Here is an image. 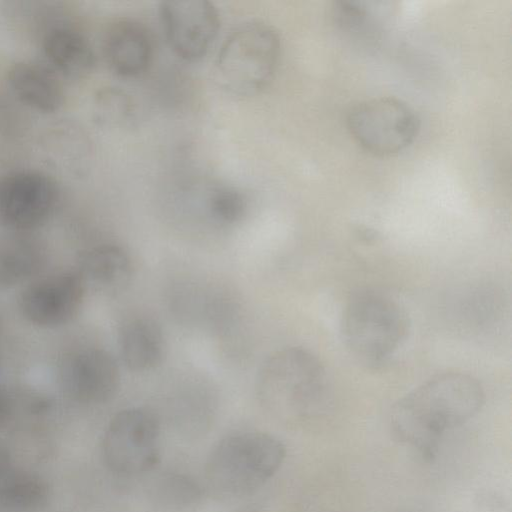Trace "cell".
<instances>
[{"mask_svg":"<svg viewBox=\"0 0 512 512\" xmlns=\"http://www.w3.org/2000/svg\"><path fill=\"white\" fill-rule=\"evenodd\" d=\"M103 54L110 70L124 78L144 73L151 63L153 46L147 29L137 21L120 19L104 36Z\"/></svg>","mask_w":512,"mask_h":512,"instance_id":"obj_12","label":"cell"},{"mask_svg":"<svg viewBox=\"0 0 512 512\" xmlns=\"http://www.w3.org/2000/svg\"><path fill=\"white\" fill-rule=\"evenodd\" d=\"M255 388L261 406L280 418H302L320 405L326 388L325 370L301 347L274 351L261 364Z\"/></svg>","mask_w":512,"mask_h":512,"instance_id":"obj_3","label":"cell"},{"mask_svg":"<svg viewBox=\"0 0 512 512\" xmlns=\"http://www.w3.org/2000/svg\"><path fill=\"white\" fill-rule=\"evenodd\" d=\"M84 294L79 274L62 273L34 282L21 296L25 318L42 327H55L69 321L78 311Z\"/></svg>","mask_w":512,"mask_h":512,"instance_id":"obj_11","label":"cell"},{"mask_svg":"<svg viewBox=\"0 0 512 512\" xmlns=\"http://www.w3.org/2000/svg\"><path fill=\"white\" fill-rule=\"evenodd\" d=\"M104 463L114 473L136 475L152 470L160 459V425L147 409L131 407L115 414L102 438Z\"/></svg>","mask_w":512,"mask_h":512,"instance_id":"obj_6","label":"cell"},{"mask_svg":"<svg viewBox=\"0 0 512 512\" xmlns=\"http://www.w3.org/2000/svg\"><path fill=\"white\" fill-rule=\"evenodd\" d=\"M159 16L170 48L187 62H196L207 54L220 28L218 12L206 0L163 1Z\"/></svg>","mask_w":512,"mask_h":512,"instance_id":"obj_8","label":"cell"},{"mask_svg":"<svg viewBox=\"0 0 512 512\" xmlns=\"http://www.w3.org/2000/svg\"><path fill=\"white\" fill-rule=\"evenodd\" d=\"M408 317L386 294L372 290L352 295L341 319V335L350 353L366 364H381L406 339Z\"/></svg>","mask_w":512,"mask_h":512,"instance_id":"obj_5","label":"cell"},{"mask_svg":"<svg viewBox=\"0 0 512 512\" xmlns=\"http://www.w3.org/2000/svg\"><path fill=\"white\" fill-rule=\"evenodd\" d=\"M483 402L482 386L474 377L445 372L400 398L392 408L390 423L399 440L431 460L443 436L473 418Z\"/></svg>","mask_w":512,"mask_h":512,"instance_id":"obj_1","label":"cell"},{"mask_svg":"<svg viewBox=\"0 0 512 512\" xmlns=\"http://www.w3.org/2000/svg\"><path fill=\"white\" fill-rule=\"evenodd\" d=\"M11 412V404L5 390L0 386V426L8 419Z\"/></svg>","mask_w":512,"mask_h":512,"instance_id":"obj_23","label":"cell"},{"mask_svg":"<svg viewBox=\"0 0 512 512\" xmlns=\"http://www.w3.org/2000/svg\"><path fill=\"white\" fill-rule=\"evenodd\" d=\"M347 127L364 150L378 156H391L414 141L419 120L402 100L380 97L354 105L347 115Z\"/></svg>","mask_w":512,"mask_h":512,"instance_id":"obj_7","label":"cell"},{"mask_svg":"<svg viewBox=\"0 0 512 512\" xmlns=\"http://www.w3.org/2000/svg\"><path fill=\"white\" fill-rule=\"evenodd\" d=\"M208 207L211 216L221 224H235L246 211V201L241 192L232 187H218L209 197Z\"/></svg>","mask_w":512,"mask_h":512,"instance_id":"obj_20","label":"cell"},{"mask_svg":"<svg viewBox=\"0 0 512 512\" xmlns=\"http://www.w3.org/2000/svg\"><path fill=\"white\" fill-rule=\"evenodd\" d=\"M119 350L128 369L146 372L160 364L164 335L160 325L147 316L128 318L119 330Z\"/></svg>","mask_w":512,"mask_h":512,"instance_id":"obj_14","label":"cell"},{"mask_svg":"<svg viewBox=\"0 0 512 512\" xmlns=\"http://www.w3.org/2000/svg\"><path fill=\"white\" fill-rule=\"evenodd\" d=\"M279 57L275 30L260 21L245 22L224 39L215 59V81L232 95L258 94L272 80Z\"/></svg>","mask_w":512,"mask_h":512,"instance_id":"obj_4","label":"cell"},{"mask_svg":"<svg viewBox=\"0 0 512 512\" xmlns=\"http://www.w3.org/2000/svg\"><path fill=\"white\" fill-rule=\"evenodd\" d=\"M134 114L130 95L118 87H104L94 97L93 115L96 122L106 127H119L129 122Z\"/></svg>","mask_w":512,"mask_h":512,"instance_id":"obj_19","label":"cell"},{"mask_svg":"<svg viewBox=\"0 0 512 512\" xmlns=\"http://www.w3.org/2000/svg\"><path fill=\"white\" fill-rule=\"evenodd\" d=\"M58 199L55 182L38 171H15L0 177V225L27 230L51 215Z\"/></svg>","mask_w":512,"mask_h":512,"instance_id":"obj_9","label":"cell"},{"mask_svg":"<svg viewBox=\"0 0 512 512\" xmlns=\"http://www.w3.org/2000/svg\"><path fill=\"white\" fill-rule=\"evenodd\" d=\"M12 460L8 449L0 443V479L12 470Z\"/></svg>","mask_w":512,"mask_h":512,"instance_id":"obj_22","label":"cell"},{"mask_svg":"<svg viewBox=\"0 0 512 512\" xmlns=\"http://www.w3.org/2000/svg\"><path fill=\"white\" fill-rule=\"evenodd\" d=\"M43 52L49 63L72 79L86 77L95 64V55L87 39L70 28H54L43 39Z\"/></svg>","mask_w":512,"mask_h":512,"instance_id":"obj_15","label":"cell"},{"mask_svg":"<svg viewBox=\"0 0 512 512\" xmlns=\"http://www.w3.org/2000/svg\"><path fill=\"white\" fill-rule=\"evenodd\" d=\"M80 277L111 290L121 289L131 277L129 254L120 246L103 244L86 250L79 258Z\"/></svg>","mask_w":512,"mask_h":512,"instance_id":"obj_16","label":"cell"},{"mask_svg":"<svg viewBox=\"0 0 512 512\" xmlns=\"http://www.w3.org/2000/svg\"><path fill=\"white\" fill-rule=\"evenodd\" d=\"M65 392L75 400L98 404L112 398L120 383L117 362L105 350L88 348L68 356L60 368Z\"/></svg>","mask_w":512,"mask_h":512,"instance_id":"obj_10","label":"cell"},{"mask_svg":"<svg viewBox=\"0 0 512 512\" xmlns=\"http://www.w3.org/2000/svg\"><path fill=\"white\" fill-rule=\"evenodd\" d=\"M40 249L27 240L0 243V285L12 286L35 274L41 262Z\"/></svg>","mask_w":512,"mask_h":512,"instance_id":"obj_17","label":"cell"},{"mask_svg":"<svg viewBox=\"0 0 512 512\" xmlns=\"http://www.w3.org/2000/svg\"><path fill=\"white\" fill-rule=\"evenodd\" d=\"M46 483L37 475L13 469L0 479V507L6 509H31L45 502L48 494Z\"/></svg>","mask_w":512,"mask_h":512,"instance_id":"obj_18","label":"cell"},{"mask_svg":"<svg viewBox=\"0 0 512 512\" xmlns=\"http://www.w3.org/2000/svg\"><path fill=\"white\" fill-rule=\"evenodd\" d=\"M160 496L168 506L189 505L199 496L197 486L182 476H171L163 479L160 485Z\"/></svg>","mask_w":512,"mask_h":512,"instance_id":"obj_21","label":"cell"},{"mask_svg":"<svg viewBox=\"0 0 512 512\" xmlns=\"http://www.w3.org/2000/svg\"><path fill=\"white\" fill-rule=\"evenodd\" d=\"M284 444L259 431L237 432L212 449L205 477L213 494L225 499L248 496L261 488L281 467Z\"/></svg>","mask_w":512,"mask_h":512,"instance_id":"obj_2","label":"cell"},{"mask_svg":"<svg viewBox=\"0 0 512 512\" xmlns=\"http://www.w3.org/2000/svg\"><path fill=\"white\" fill-rule=\"evenodd\" d=\"M8 84L17 98L43 113L57 111L63 104V89L45 66L30 61L14 63L7 73Z\"/></svg>","mask_w":512,"mask_h":512,"instance_id":"obj_13","label":"cell"}]
</instances>
